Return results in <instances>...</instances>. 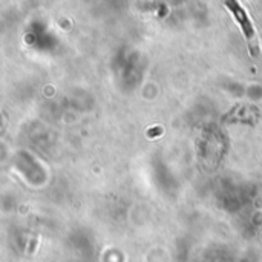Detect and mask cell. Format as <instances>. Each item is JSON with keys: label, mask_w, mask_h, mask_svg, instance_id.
Segmentation results:
<instances>
[{"label": "cell", "mask_w": 262, "mask_h": 262, "mask_svg": "<svg viewBox=\"0 0 262 262\" xmlns=\"http://www.w3.org/2000/svg\"><path fill=\"white\" fill-rule=\"evenodd\" d=\"M225 6L235 14L236 17V22L243 26V31H244V36L248 41V49H250V54L256 57L259 54V40H258V36L255 33V28L253 25H251V22L248 20L247 14L243 8H241V5L238 2H233V0H228V2H225Z\"/></svg>", "instance_id": "1"}]
</instances>
